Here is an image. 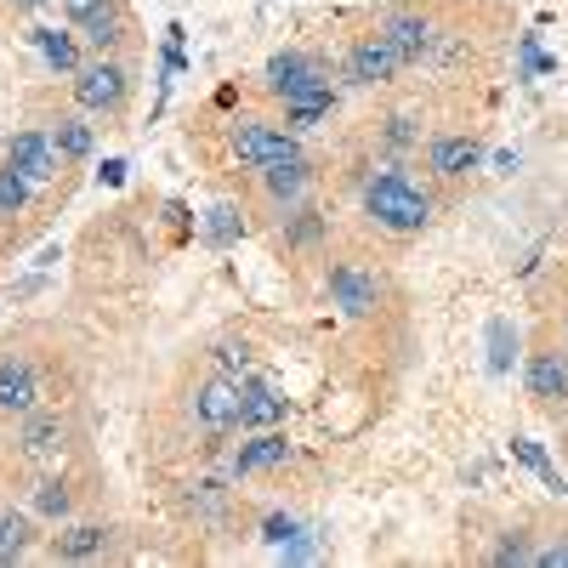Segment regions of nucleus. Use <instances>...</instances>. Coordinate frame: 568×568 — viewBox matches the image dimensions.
<instances>
[{"instance_id": "1", "label": "nucleus", "mask_w": 568, "mask_h": 568, "mask_svg": "<svg viewBox=\"0 0 568 568\" xmlns=\"http://www.w3.org/2000/svg\"><path fill=\"white\" fill-rule=\"evenodd\" d=\"M426 194L409 182V176H398V171H387V176H375L369 182V216L382 222V227H393V233H415V227H426Z\"/></svg>"}, {"instance_id": "2", "label": "nucleus", "mask_w": 568, "mask_h": 568, "mask_svg": "<svg viewBox=\"0 0 568 568\" xmlns=\"http://www.w3.org/2000/svg\"><path fill=\"white\" fill-rule=\"evenodd\" d=\"M267 85L278 91L284 103H296V98H318V91H329L324 69H318L313 58H302V52H278V58L267 63Z\"/></svg>"}, {"instance_id": "3", "label": "nucleus", "mask_w": 568, "mask_h": 568, "mask_svg": "<svg viewBox=\"0 0 568 568\" xmlns=\"http://www.w3.org/2000/svg\"><path fill=\"white\" fill-rule=\"evenodd\" d=\"M233 154H240L245 165H278V160H302L296 136L291 131H273V125H240L233 131Z\"/></svg>"}, {"instance_id": "4", "label": "nucleus", "mask_w": 568, "mask_h": 568, "mask_svg": "<svg viewBox=\"0 0 568 568\" xmlns=\"http://www.w3.org/2000/svg\"><path fill=\"white\" fill-rule=\"evenodd\" d=\"M398 69H404V52H398L387 34L358 40V45H353V58H347V74H353L358 85H382V80H393Z\"/></svg>"}, {"instance_id": "5", "label": "nucleus", "mask_w": 568, "mask_h": 568, "mask_svg": "<svg viewBox=\"0 0 568 568\" xmlns=\"http://www.w3.org/2000/svg\"><path fill=\"white\" fill-rule=\"evenodd\" d=\"M58 149H52V136H40V131H18L12 142H7V165L12 171H23L29 182H52L58 176Z\"/></svg>"}, {"instance_id": "6", "label": "nucleus", "mask_w": 568, "mask_h": 568, "mask_svg": "<svg viewBox=\"0 0 568 568\" xmlns=\"http://www.w3.org/2000/svg\"><path fill=\"white\" fill-rule=\"evenodd\" d=\"M329 302H336L347 318H364V313H375V302H382V284H375V273H364V267H336L329 273Z\"/></svg>"}, {"instance_id": "7", "label": "nucleus", "mask_w": 568, "mask_h": 568, "mask_svg": "<svg viewBox=\"0 0 568 568\" xmlns=\"http://www.w3.org/2000/svg\"><path fill=\"white\" fill-rule=\"evenodd\" d=\"M74 98H80V109H120L125 69L120 63H85L80 80H74Z\"/></svg>"}, {"instance_id": "8", "label": "nucleus", "mask_w": 568, "mask_h": 568, "mask_svg": "<svg viewBox=\"0 0 568 568\" xmlns=\"http://www.w3.org/2000/svg\"><path fill=\"white\" fill-rule=\"evenodd\" d=\"M194 415H200V426H211V433H227V426H240V387H233L227 375L205 382V387L194 393Z\"/></svg>"}, {"instance_id": "9", "label": "nucleus", "mask_w": 568, "mask_h": 568, "mask_svg": "<svg viewBox=\"0 0 568 568\" xmlns=\"http://www.w3.org/2000/svg\"><path fill=\"white\" fill-rule=\"evenodd\" d=\"M426 160H433V171H438V176H466V171H478L484 149H478L471 136H438Z\"/></svg>"}, {"instance_id": "10", "label": "nucleus", "mask_w": 568, "mask_h": 568, "mask_svg": "<svg viewBox=\"0 0 568 568\" xmlns=\"http://www.w3.org/2000/svg\"><path fill=\"white\" fill-rule=\"evenodd\" d=\"M34 398H40L34 369H29L23 358H7V364H0V409L23 415V409H34Z\"/></svg>"}, {"instance_id": "11", "label": "nucleus", "mask_w": 568, "mask_h": 568, "mask_svg": "<svg viewBox=\"0 0 568 568\" xmlns=\"http://www.w3.org/2000/svg\"><path fill=\"white\" fill-rule=\"evenodd\" d=\"M529 393L546 398V404H562L568 398V364L557 353H535L529 358Z\"/></svg>"}, {"instance_id": "12", "label": "nucleus", "mask_w": 568, "mask_h": 568, "mask_svg": "<svg viewBox=\"0 0 568 568\" xmlns=\"http://www.w3.org/2000/svg\"><path fill=\"white\" fill-rule=\"evenodd\" d=\"M382 34H387V40L398 45V52H404V63H409V58H420L426 45H433V23L415 18V12H393V18L382 23Z\"/></svg>"}, {"instance_id": "13", "label": "nucleus", "mask_w": 568, "mask_h": 568, "mask_svg": "<svg viewBox=\"0 0 568 568\" xmlns=\"http://www.w3.org/2000/svg\"><path fill=\"white\" fill-rule=\"evenodd\" d=\"M278 420H284V398L273 387H245L240 393V426L262 433V426H278Z\"/></svg>"}, {"instance_id": "14", "label": "nucleus", "mask_w": 568, "mask_h": 568, "mask_svg": "<svg viewBox=\"0 0 568 568\" xmlns=\"http://www.w3.org/2000/svg\"><path fill=\"white\" fill-rule=\"evenodd\" d=\"M291 460V444H284L273 426H262V433L240 449V471H273V466H284Z\"/></svg>"}, {"instance_id": "15", "label": "nucleus", "mask_w": 568, "mask_h": 568, "mask_svg": "<svg viewBox=\"0 0 568 568\" xmlns=\"http://www.w3.org/2000/svg\"><path fill=\"white\" fill-rule=\"evenodd\" d=\"M34 45H40V58L52 63V69L80 74V45H74V34H63V29H40V34H34Z\"/></svg>"}, {"instance_id": "16", "label": "nucleus", "mask_w": 568, "mask_h": 568, "mask_svg": "<svg viewBox=\"0 0 568 568\" xmlns=\"http://www.w3.org/2000/svg\"><path fill=\"white\" fill-rule=\"evenodd\" d=\"M80 29H85V40L103 52V45L120 40V12L109 7V0H98V7H85V12H80Z\"/></svg>"}, {"instance_id": "17", "label": "nucleus", "mask_w": 568, "mask_h": 568, "mask_svg": "<svg viewBox=\"0 0 568 568\" xmlns=\"http://www.w3.org/2000/svg\"><path fill=\"white\" fill-rule=\"evenodd\" d=\"M262 182H267V194L273 200H291L307 187V165L302 160H278V165H262Z\"/></svg>"}, {"instance_id": "18", "label": "nucleus", "mask_w": 568, "mask_h": 568, "mask_svg": "<svg viewBox=\"0 0 568 568\" xmlns=\"http://www.w3.org/2000/svg\"><path fill=\"white\" fill-rule=\"evenodd\" d=\"M91 142H98V136H91L85 120H58V131H52V149H58L63 160H85Z\"/></svg>"}, {"instance_id": "19", "label": "nucleus", "mask_w": 568, "mask_h": 568, "mask_svg": "<svg viewBox=\"0 0 568 568\" xmlns=\"http://www.w3.org/2000/svg\"><path fill=\"white\" fill-rule=\"evenodd\" d=\"M23 449H29L34 460L58 455V449H63V426H58V420H29V433H23Z\"/></svg>"}, {"instance_id": "20", "label": "nucleus", "mask_w": 568, "mask_h": 568, "mask_svg": "<svg viewBox=\"0 0 568 568\" xmlns=\"http://www.w3.org/2000/svg\"><path fill=\"white\" fill-rule=\"evenodd\" d=\"M103 540H109L103 529H69V535H58V557H74V562L80 557H98Z\"/></svg>"}, {"instance_id": "21", "label": "nucleus", "mask_w": 568, "mask_h": 568, "mask_svg": "<svg viewBox=\"0 0 568 568\" xmlns=\"http://www.w3.org/2000/svg\"><path fill=\"white\" fill-rule=\"evenodd\" d=\"M23 546H29V517L7 511V517H0V562H12V557H23Z\"/></svg>"}, {"instance_id": "22", "label": "nucleus", "mask_w": 568, "mask_h": 568, "mask_svg": "<svg viewBox=\"0 0 568 568\" xmlns=\"http://www.w3.org/2000/svg\"><path fill=\"white\" fill-rule=\"evenodd\" d=\"M511 449H517V460H524V466H535V471H540V478H546L557 495H568V484L557 478V466L546 460V449H540V444H529V438H511Z\"/></svg>"}, {"instance_id": "23", "label": "nucleus", "mask_w": 568, "mask_h": 568, "mask_svg": "<svg viewBox=\"0 0 568 568\" xmlns=\"http://www.w3.org/2000/svg\"><path fill=\"white\" fill-rule=\"evenodd\" d=\"M511 347H517L511 324H506V318H495V324H489V369H495V375H506V364H511Z\"/></svg>"}, {"instance_id": "24", "label": "nucleus", "mask_w": 568, "mask_h": 568, "mask_svg": "<svg viewBox=\"0 0 568 568\" xmlns=\"http://www.w3.org/2000/svg\"><path fill=\"white\" fill-rule=\"evenodd\" d=\"M23 200H29V176L23 171H0V216H12V211H23Z\"/></svg>"}, {"instance_id": "25", "label": "nucleus", "mask_w": 568, "mask_h": 568, "mask_svg": "<svg viewBox=\"0 0 568 568\" xmlns=\"http://www.w3.org/2000/svg\"><path fill=\"white\" fill-rule=\"evenodd\" d=\"M284 114H291V125H313L329 114V91H318V98H296V103H284Z\"/></svg>"}, {"instance_id": "26", "label": "nucleus", "mask_w": 568, "mask_h": 568, "mask_svg": "<svg viewBox=\"0 0 568 568\" xmlns=\"http://www.w3.org/2000/svg\"><path fill=\"white\" fill-rule=\"evenodd\" d=\"M233 233H240V216H233L227 205H216V211L205 216V240H211V245H227Z\"/></svg>"}, {"instance_id": "27", "label": "nucleus", "mask_w": 568, "mask_h": 568, "mask_svg": "<svg viewBox=\"0 0 568 568\" xmlns=\"http://www.w3.org/2000/svg\"><path fill=\"white\" fill-rule=\"evenodd\" d=\"M34 506H40L45 517H63V511H69V489H63V484H40Z\"/></svg>"}, {"instance_id": "28", "label": "nucleus", "mask_w": 568, "mask_h": 568, "mask_svg": "<svg viewBox=\"0 0 568 568\" xmlns=\"http://www.w3.org/2000/svg\"><path fill=\"white\" fill-rule=\"evenodd\" d=\"M296 535H302V529L291 524V517H267V524H262V540H267V546H291Z\"/></svg>"}, {"instance_id": "29", "label": "nucleus", "mask_w": 568, "mask_h": 568, "mask_svg": "<svg viewBox=\"0 0 568 568\" xmlns=\"http://www.w3.org/2000/svg\"><path fill=\"white\" fill-rule=\"evenodd\" d=\"M216 358H222V369H245V364H251V353H245V342H227V347H222Z\"/></svg>"}, {"instance_id": "30", "label": "nucleus", "mask_w": 568, "mask_h": 568, "mask_svg": "<svg viewBox=\"0 0 568 568\" xmlns=\"http://www.w3.org/2000/svg\"><path fill=\"white\" fill-rule=\"evenodd\" d=\"M529 551H524V540H506L500 551H495V562H524Z\"/></svg>"}, {"instance_id": "31", "label": "nucleus", "mask_w": 568, "mask_h": 568, "mask_svg": "<svg viewBox=\"0 0 568 568\" xmlns=\"http://www.w3.org/2000/svg\"><path fill=\"white\" fill-rule=\"evenodd\" d=\"M540 562H546V568H568V546H551V551H540Z\"/></svg>"}, {"instance_id": "32", "label": "nucleus", "mask_w": 568, "mask_h": 568, "mask_svg": "<svg viewBox=\"0 0 568 568\" xmlns=\"http://www.w3.org/2000/svg\"><path fill=\"white\" fill-rule=\"evenodd\" d=\"M69 7H74V18H80V12H85V7H98V0H69Z\"/></svg>"}, {"instance_id": "33", "label": "nucleus", "mask_w": 568, "mask_h": 568, "mask_svg": "<svg viewBox=\"0 0 568 568\" xmlns=\"http://www.w3.org/2000/svg\"><path fill=\"white\" fill-rule=\"evenodd\" d=\"M23 7H45V0H23Z\"/></svg>"}]
</instances>
